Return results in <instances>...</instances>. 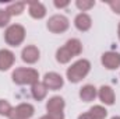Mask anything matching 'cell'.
Masks as SVG:
<instances>
[{
    "label": "cell",
    "instance_id": "1",
    "mask_svg": "<svg viewBox=\"0 0 120 119\" xmlns=\"http://www.w3.org/2000/svg\"><path fill=\"white\" fill-rule=\"evenodd\" d=\"M81 52V44L77 39H71L66 44V46H63L61 49L57 51V60L60 63H66L71 59L73 56L78 55Z\"/></svg>",
    "mask_w": 120,
    "mask_h": 119
},
{
    "label": "cell",
    "instance_id": "4",
    "mask_svg": "<svg viewBox=\"0 0 120 119\" xmlns=\"http://www.w3.org/2000/svg\"><path fill=\"white\" fill-rule=\"evenodd\" d=\"M22 39H24V28L21 25H11L6 32V41L13 46L18 45Z\"/></svg>",
    "mask_w": 120,
    "mask_h": 119
},
{
    "label": "cell",
    "instance_id": "19",
    "mask_svg": "<svg viewBox=\"0 0 120 119\" xmlns=\"http://www.w3.org/2000/svg\"><path fill=\"white\" fill-rule=\"evenodd\" d=\"M22 8H24V4H22V3H15V4H13L7 11H8V14H20V13L22 11Z\"/></svg>",
    "mask_w": 120,
    "mask_h": 119
},
{
    "label": "cell",
    "instance_id": "8",
    "mask_svg": "<svg viewBox=\"0 0 120 119\" xmlns=\"http://www.w3.org/2000/svg\"><path fill=\"white\" fill-rule=\"evenodd\" d=\"M45 86L52 90H57L63 86V79L56 73H49L45 76Z\"/></svg>",
    "mask_w": 120,
    "mask_h": 119
},
{
    "label": "cell",
    "instance_id": "14",
    "mask_svg": "<svg viewBox=\"0 0 120 119\" xmlns=\"http://www.w3.org/2000/svg\"><path fill=\"white\" fill-rule=\"evenodd\" d=\"M30 13L31 16L35 17V18H42L45 16V7L41 3H38V1H34L30 6Z\"/></svg>",
    "mask_w": 120,
    "mask_h": 119
},
{
    "label": "cell",
    "instance_id": "10",
    "mask_svg": "<svg viewBox=\"0 0 120 119\" xmlns=\"http://www.w3.org/2000/svg\"><path fill=\"white\" fill-rule=\"evenodd\" d=\"M14 62V55L8 51H0V70H7Z\"/></svg>",
    "mask_w": 120,
    "mask_h": 119
},
{
    "label": "cell",
    "instance_id": "9",
    "mask_svg": "<svg viewBox=\"0 0 120 119\" xmlns=\"http://www.w3.org/2000/svg\"><path fill=\"white\" fill-rule=\"evenodd\" d=\"M102 63L108 67V69H116L120 66V55L119 53H113L109 52L106 55H103L102 58Z\"/></svg>",
    "mask_w": 120,
    "mask_h": 119
},
{
    "label": "cell",
    "instance_id": "7",
    "mask_svg": "<svg viewBox=\"0 0 120 119\" xmlns=\"http://www.w3.org/2000/svg\"><path fill=\"white\" fill-rule=\"evenodd\" d=\"M34 114V108L30 104H21L14 111H11L10 119H27Z\"/></svg>",
    "mask_w": 120,
    "mask_h": 119
},
{
    "label": "cell",
    "instance_id": "6",
    "mask_svg": "<svg viewBox=\"0 0 120 119\" xmlns=\"http://www.w3.org/2000/svg\"><path fill=\"white\" fill-rule=\"evenodd\" d=\"M67 27H68V21L63 16H53L48 23V28L53 32H61L67 30Z\"/></svg>",
    "mask_w": 120,
    "mask_h": 119
},
{
    "label": "cell",
    "instance_id": "13",
    "mask_svg": "<svg viewBox=\"0 0 120 119\" xmlns=\"http://www.w3.org/2000/svg\"><path fill=\"white\" fill-rule=\"evenodd\" d=\"M75 25H77L78 30L87 31L91 27V18L87 14H80V16L75 18Z\"/></svg>",
    "mask_w": 120,
    "mask_h": 119
},
{
    "label": "cell",
    "instance_id": "24",
    "mask_svg": "<svg viewBox=\"0 0 120 119\" xmlns=\"http://www.w3.org/2000/svg\"><path fill=\"white\" fill-rule=\"evenodd\" d=\"M41 119H50V118H49V115H48V116H43V118H41Z\"/></svg>",
    "mask_w": 120,
    "mask_h": 119
},
{
    "label": "cell",
    "instance_id": "20",
    "mask_svg": "<svg viewBox=\"0 0 120 119\" xmlns=\"http://www.w3.org/2000/svg\"><path fill=\"white\" fill-rule=\"evenodd\" d=\"M10 20V14L8 11H4V10H0V27L6 25Z\"/></svg>",
    "mask_w": 120,
    "mask_h": 119
},
{
    "label": "cell",
    "instance_id": "25",
    "mask_svg": "<svg viewBox=\"0 0 120 119\" xmlns=\"http://www.w3.org/2000/svg\"><path fill=\"white\" fill-rule=\"evenodd\" d=\"M119 36H120V27H119Z\"/></svg>",
    "mask_w": 120,
    "mask_h": 119
},
{
    "label": "cell",
    "instance_id": "23",
    "mask_svg": "<svg viewBox=\"0 0 120 119\" xmlns=\"http://www.w3.org/2000/svg\"><path fill=\"white\" fill-rule=\"evenodd\" d=\"M80 119H94V116H92L91 114H85V115H82V116H80Z\"/></svg>",
    "mask_w": 120,
    "mask_h": 119
},
{
    "label": "cell",
    "instance_id": "18",
    "mask_svg": "<svg viewBox=\"0 0 120 119\" xmlns=\"http://www.w3.org/2000/svg\"><path fill=\"white\" fill-rule=\"evenodd\" d=\"M0 114H1V115H10V114H11V107H10V104L6 102V101H3V99H0Z\"/></svg>",
    "mask_w": 120,
    "mask_h": 119
},
{
    "label": "cell",
    "instance_id": "22",
    "mask_svg": "<svg viewBox=\"0 0 120 119\" xmlns=\"http://www.w3.org/2000/svg\"><path fill=\"white\" fill-rule=\"evenodd\" d=\"M110 7L116 11V13H120V1H113V3H110Z\"/></svg>",
    "mask_w": 120,
    "mask_h": 119
},
{
    "label": "cell",
    "instance_id": "3",
    "mask_svg": "<svg viewBox=\"0 0 120 119\" xmlns=\"http://www.w3.org/2000/svg\"><path fill=\"white\" fill-rule=\"evenodd\" d=\"M13 79L18 84H28L35 83L38 80V73L32 69H17L13 73Z\"/></svg>",
    "mask_w": 120,
    "mask_h": 119
},
{
    "label": "cell",
    "instance_id": "16",
    "mask_svg": "<svg viewBox=\"0 0 120 119\" xmlns=\"http://www.w3.org/2000/svg\"><path fill=\"white\" fill-rule=\"evenodd\" d=\"M32 94H34V97H35L36 99H42V98L46 95V86H45V84H41V83L34 84V87H32Z\"/></svg>",
    "mask_w": 120,
    "mask_h": 119
},
{
    "label": "cell",
    "instance_id": "5",
    "mask_svg": "<svg viewBox=\"0 0 120 119\" xmlns=\"http://www.w3.org/2000/svg\"><path fill=\"white\" fill-rule=\"evenodd\" d=\"M63 107L64 102L60 97H53L49 102H48V111H49V118L50 119H63Z\"/></svg>",
    "mask_w": 120,
    "mask_h": 119
},
{
    "label": "cell",
    "instance_id": "15",
    "mask_svg": "<svg viewBox=\"0 0 120 119\" xmlns=\"http://www.w3.org/2000/svg\"><path fill=\"white\" fill-rule=\"evenodd\" d=\"M80 95H81V98H82L84 101H91V99L95 98L96 91H95V88H94L92 86H85L84 88H81Z\"/></svg>",
    "mask_w": 120,
    "mask_h": 119
},
{
    "label": "cell",
    "instance_id": "2",
    "mask_svg": "<svg viewBox=\"0 0 120 119\" xmlns=\"http://www.w3.org/2000/svg\"><path fill=\"white\" fill-rule=\"evenodd\" d=\"M90 70V63L87 60H80L77 63H74L68 70H67V76L68 80L73 83H77L78 80H81Z\"/></svg>",
    "mask_w": 120,
    "mask_h": 119
},
{
    "label": "cell",
    "instance_id": "21",
    "mask_svg": "<svg viewBox=\"0 0 120 119\" xmlns=\"http://www.w3.org/2000/svg\"><path fill=\"white\" fill-rule=\"evenodd\" d=\"M77 6L82 10H87V8L94 6V1H77Z\"/></svg>",
    "mask_w": 120,
    "mask_h": 119
},
{
    "label": "cell",
    "instance_id": "26",
    "mask_svg": "<svg viewBox=\"0 0 120 119\" xmlns=\"http://www.w3.org/2000/svg\"><path fill=\"white\" fill-rule=\"evenodd\" d=\"M113 119H120V118H113Z\"/></svg>",
    "mask_w": 120,
    "mask_h": 119
},
{
    "label": "cell",
    "instance_id": "11",
    "mask_svg": "<svg viewBox=\"0 0 120 119\" xmlns=\"http://www.w3.org/2000/svg\"><path fill=\"white\" fill-rule=\"evenodd\" d=\"M38 58H39V51H38L35 46H28V48H25L24 52H22V59L25 60V62H28V63L36 62Z\"/></svg>",
    "mask_w": 120,
    "mask_h": 119
},
{
    "label": "cell",
    "instance_id": "17",
    "mask_svg": "<svg viewBox=\"0 0 120 119\" xmlns=\"http://www.w3.org/2000/svg\"><path fill=\"white\" fill-rule=\"evenodd\" d=\"M91 115L94 116V119H103L106 116V111L102 107H94L91 109Z\"/></svg>",
    "mask_w": 120,
    "mask_h": 119
},
{
    "label": "cell",
    "instance_id": "12",
    "mask_svg": "<svg viewBox=\"0 0 120 119\" xmlns=\"http://www.w3.org/2000/svg\"><path fill=\"white\" fill-rule=\"evenodd\" d=\"M99 97L105 104H109V105L113 104V101H115V94H113L110 87H102L101 92H99Z\"/></svg>",
    "mask_w": 120,
    "mask_h": 119
}]
</instances>
